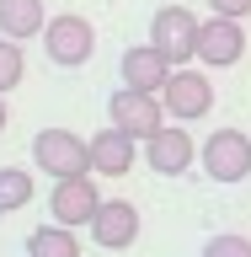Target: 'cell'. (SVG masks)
Here are the masks:
<instances>
[{
    "mask_svg": "<svg viewBox=\"0 0 251 257\" xmlns=\"http://www.w3.org/2000/svg\"><path fill=\"white\" fill-rule=\"evenodd\" d=\"M86 230H91V241L102 252H123V246L139 241V209L128 204V198H102Z\"/></svg>",
    "mask_w": 251,
    "mask_h": 257,
    "instance_id": "obj_7",
    "label": "cell"
},
{
    "mask_svg": "<svg viewBox=\"0 0 251 257\" xmlns=\"http://www.w3.org/2000/svg\"><path fill=\"white\" fill-rule=\"evenodd\" d=\"M118 75H123V86H134V91H160L166 75H171V59H166L155 43H134V48H123Z\"/></svg>",
    "mask_w": 251,
    "mask_h": 257,
    "instance_id": "obj_12",
    "label": "cell"
},
{
    "mask_svg": "<svg viewBox=\"0 0 251 257\" xmlns=\"http://www.w3.org/2000/svg\"><path fill=\"white\" fill-rule=\"evenodd\" d=\"M22 75H27V54H22V43H16V38H0V91L22 86Z\"/></svg>",
    "mask_w": 251,
    "mask_h": 257,
    "instance_id": "obj_16",
    "label": "cell"
},
{
    "mask_svg": "<svg viewBox=\"0 0 251 257\" xmlns=\"http://www.w3.org/2000/svg\"><path fill=\"white\" fill-rule=\"evenodd\" d=\"M86 150H91V177H128L134 161H139V140L123 134V128H112V123L96 128L86 140Z\"/></svg>",
    "mask_w": 251,
    "mask_h": 257,
    "instance_id": "obj_11",
    "label": "cell"
},
{
    "mask_svg": "<svg viewBox=\"0 0 251 257\" xmlns=\"http://www.w3.org/2000/svg\"><path fill=\"white\" fill-rule=\"evenodd\" d=\"M198 161L214 182H246L251 177V134L246 128H214L203 145H198Z\"/></svg>",
    "mask_w": 251,
    "mask_h": 257,
    "instance_id": "obj_3",
    "label": "cell"
},
{
    "mask_svg": "<svg viewBox=\"0 0 251 257\" xmlns=\"http://www.w3.org/2000/svg\"><path fill=\"white\" fill-rule=\"evenodd\" d=\"M32 172H22V166H0V214H16V209L32 204Z\"/></svg>",
    "mask_w": 251,
    "mask_h": 257,
    "instance_id": "obj_15",
    "label": "cell"
},
{
    "mask_svg": "<svg viewBox=\"0 0 251 257\" xmlns=\"http://www.w3.org/2000/svg\"><path fill=\"white\" fill-rule=\"evenodd\" d=\"M38 38H43V54L59 64V70H75V64H86V59L96 54V27H91V22H86L80 11L48 16Z\"/></svg>",
    "mask_w": 251,
    "mask_h": 257,
    "instance_id": "obj_1",
    "label": "cell"
},
{
    "mask_svg": "<svg viewBox=\"0 0 251 257\" xmlns=\"http://www.w3.org/2000/svg\"><path fill=\"white\" fill-rule=\"evenodd\" d=\"M208 11H214V16H235V22H246V16H251V0H208Z\"/></svg>",
    "mask_w": 251,
    "mask_h": 257,
    "instance_id": "obj_18",
    "label": "cell"
},
{
    "mask_svg": "<svg viewBox=\"0 0 251 257\" xmlns=\"http://www.w3.org/2000/svg\"><path fill=\"white\" fill-rule=\"evenodd\" d=\"M240 54H246V27H240L235 16L208 11V22L198 27V59L208 70H230V64H240Z\"/></svg>",
    "mask_w": 251,
    "mask_h": 257,
    "instance_id": "obj_9",
    "label": "cell"
},
{
    "mask_svg": "<svg viewBox=\"0 0 251 257\" xmlns=\"http://www.w3.org/2000/svg\"><path fill=\"white\" fill-rule=\"evenodd\" d=\"M27 257H80V236L70 230V225H38L27 236Z\"/></svg>",
    "mask_w": 251,
    "mask_h": 257,
    "instance_id": "obj_14",
    "label": "cell"
},
{
    "mask_svg": "<svg viewBox=\"0 0 251 257\" xmlns=\"http://www.w3.org/2000/svg\"><path fill=\"white\" fill-rule=\"evenodd\" d=\"M160 107H166V118H176V123H198V118L214 112V80H208L203 70L176 64L171 75H166V86H160Z\"/></svg>",
    "mask_w": 251,
    "mask_h": 257,
    "instance_id": "obj_2",
    "label": "cell"
},
{
    "mask_svg": "<svg viewBox=\"0 0 251 257\" xmlns=\"http://www.w3.org/2000/svg\"><path fill=\"white\" fill-rule=\"evenodd\" d=\"M32 161H38V172H48L54 182L91 172V150H86V140H80L75 128H38V134H32Z\"/></svg>",
    "mask_w": 251,
    "mask_h": 257,
    "instance_id": "obj_4",
    "label": "cell"
},
{
    "mask_svg": "<svg viewBox=\"0 0 251 257\" xmlns=\"http://www.w3.org/2000/svg\"><path fill=\"white\" fill-rule=\"evenodd\" d=\"M107 118L112 128H123L134 140H150L160 123H166V107H160V91H134V86H118L107 96Z\"/></svg>",
    "mask_w": 251,
    "mask_h": 257,
    "instance_id": "obj_6",
    "label": "cell"
},
{
    "mask_svg": "<svg viewBox=\"0 0 251 257\" xmlns=\"http://www.w3.org/2000/svg\"><path fill=\"white\" fill-rule=\"evenodd\" d=\"M96 204H102V193H96L91 172H80V177H59V182H54V193H48V214H54L59 225H70V230L91 225Z\"/></svg>",
    "mask_w": 251,
    "mask_h": 257,
    "instance_id": "obj_8",
    "label": "cell"
},
{
    "mask_svg": "<svg viewBox=\"0 0 251 257\" xmlns=\"http://www.w3.org/2000/svg\"><path fill=\"white\" fill-rule=\"evenodd\" d=\"M6 123H11V112H6V91H0V134H6Z\"/></svg>",
    "mask_w": 251,
    "mask_h": 257,
    "instance_id": "obj_19",
    "label": "cell"
},
{
    "mask_svg": "<svg viewBox=\"0 0 251 257\" xmlns=\"http://www.w3.org/2000/svg\"><path fill=\"white\" fill-rule=\"evenodd\" d=\"M198 257H251V236H235V230H224V236H208Z\"/></svg>",
    "mask_w": 251,
    "mask_h": 257,
    "instance_id": "obj_17",
    "label": "cell"
},
{
    "mask_svg": "<svg viewBox=\"0 0 251 257\" xmlns=\"http://www.w3.org/2000/svg\"><path fill=\"white\" fill-rule=\"evenodd\" d=\"M43 0H0V38H16V43H27L43 32Z\"/></svg>",
    "mask_w": 251,
    "mask_h": 257,
    "instance_id": "obj_13",
    "label": "cell"
},
{
    "mask_svg": "<svg viewBox=\"0 0 251 257\" xmlns=\"http://www.w3.org/2000/svg\"><path fill=\"white\" fill-rule=\"evenodd\" d=\"M198 16L187 11V6H160L155 16H150V43L171 59V70L176 64H187V59H198Z\"/></svg>",
    "mask_w": 251,
    "mask_h": 257,
    "instance_id": "obj_5",
    "label": "cell"
},
{
    "mask_svg": "<svg viewBox=\"0 0 251 257\" xmlns=\"http://www.w3.org/2000/svg\"><path fill=\"white\" fill-rule=\"evenodd\" d=\"M144 161H150V172H160V177H182V172H192V161H198V145H192L187 128L160 123L155 134L144 140Z\"/></svg>",
    "mask_w": 251,
    "mask_h": 257,
    "instance_id": "obj_10",
    "label": "cell"
}]
</instances>
